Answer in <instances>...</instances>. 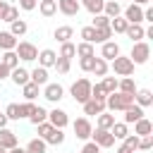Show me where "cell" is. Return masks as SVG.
I'll list each match as a JSON object with an SVG mask.
<instances>
[{
  "label": "cell",
  "mask_w": 153,
  "mask_h": 153,
  "mask_svg": "<svg viewBox=\"0 0 153 153\" xmlns=\"http://www.w3.org/2000/svg\"><path fill=\"white\" fill-rule=\"evenodd\" d=\"M131 103H134V96H131V93L115 91V93H108V98H105V110H110V112H122V110H127Z\"/></svg>",
  "instance_id": "6da1fadb"
},
{
  "label": "cell",
  "mask_w": 153,
  "mask_h": 153,
  "mask_svg": "<svg viewBox=\"0 0 153 153\" xmlns=\"http://www.w3.org/2000/svg\"><path fill=\"white\" fill-rule=\"evenodd\" d=\"M69 93H72V98H74V103H86L88 98H91V79H86V76H81V79H76L72 86H69Z\"/></svg>",
  "instance_id": "7a4b0ae2"
},
{
  "label": "cell",
  "mask_w": 153,
  "mask_h": 153,
  "mask_svg": "<svg viewBox=\"0 0 153 153\" xmlns=\"http://www.w3.org/2000/svg\"><path fill=\"white\" fill-rule=\"evenodd\" d=\"M110 69L115 72V76H131V74H134V62L129 60V55L124 57V55L120 53L115 60H110Z\"/></svg>",
  "instance_id": "3957f363"
},
{
  "label": "cell",
  "mask_w": 153,
  "mask_h": 153,
  "mask_svg": "<svg viewBox=\"0 0 153 153\" xmlns=\"http://www.w3.org/2000/svg\"><path fill=\"white\" fill-rule=\"evenodd\" d=\"M148 57H151V45H148L146 41H136V43L131 45L129 60H131L134 65H146V62H148Z\"/></svg>",
  "instance_id": "277c9868"
},
{
  "label": "cell",
  "mask_w": 153,
  "mask_h": 153,
  "mask_svg": "<svg viewBox=\"0 0 153 153\" xmlns=\"http://www.w3.org/2000/svg\"><path fill=\"white\" fill-rule=\"evenodd\" d=\"M72 129H74V136H76L79 141H88V139H91V131H93V124H91V120L84 115V117H76V120L72 122Z\"/></svg>",
  "instance_id": "5b68a950"
},
{
  "label": "cell",
  "mask_w": 153,
  "mask_h": 153,
  "mask_svg": "<svg viewBox=\"0 0 153 153\" xmlns=\"http://www.w3.org/2000/svg\"><path fill=\"white\" fill-rule=\"evenodd\" d=\"M14 53H17V57H19L22 62H33V60L38 57V48H36L31 41H19L17 48H14Z\"/></svg>",
  "instance_id": "8992f818"
},
{
  "label": "cell",
  "mask_w": 153,
  "mask_h": 153,
  "mask_svg": "<svg viewBox=\"0 0 153 153\" xmlns=\"http://www.w3.org/2000/svg\"><path fill=\"white\" fill-rule=\"evenodd\" d=\"M91 141L98 143L100 148H112L115 146V136L110 134V129H100V127H96L91 131Z\"/></svg>",
  "instance_id": "52a82bcc"
},
{
  "label": "cell",
  "mask_w": 153,
  "mask_h": 153,
  "mask_svg": "<svg viewBox=\"0 0 153 153\" xmlns=\"http://www.w3.org/2000/svg\"><path fill=\"white\" fill-rule=\"evenodd\" d=\"M122 17H124L129 24H143V7L136 5V2H129V5L122 10Z\"/></svg>",
  "instance_id": "ba28073f"
},
{
  "label": "cell",
  "mask_w": 153,
  "mask_h": 153,
  "mask_svg": "<svg viewBox=\"0 0 153 153\" xmlns=\"http://www.w3.org/2000/svg\"><path fill=\"white\" fill-rule=\"evenodd\" d=\"M43 98L50 100V103H60V100L65 98V88H62V84H53V81H48V84L43 86Z\"/></svg>",
  "instance_id": "9c48e42d"
},
{
  "label": "cell",
  "mask_w": 153,
  "mask_h": 153,
  "mask_svg": "<svg viewBox=\"0 0 153 153\" xmlns=\"http://www.w3.org/2000/svg\"><path fill=\"white\" fill-rule=\"evenodd\" d=\"M48 122L53 127H57V129H65L69 124V115L62 108H53V110H48Z\"/></svg>",
  "instance_id": "30bf717a"
},
{
  "label": "cell",
  "mask_w": 153,
  "mask_h": 153,
  "mask_svg": "<svg viewBox=\"0 0 153 153\" xmlns=\"http://www.w3.org/2000/svg\"><path fill=\"white\" fill-rule=\"evenodd\" d=\"M55 2H57V12H62L65 17H76L81 10L79 0H55Z\"/></svg>",
  "instance_id": "8fae6325"
},
{
  "label": "cell",
  "mask_w": 153,
  "mask_h": 153,
  "mask_svg": "<svg viewBox=\"0 0 153 153\" xmlns=\"http://www.w3.org/2000/svg\"><path fill=\"white\" fill-rule=\"evenodd\" d=\"M103 48H100V57L105 60V62H110V60H115L117 55H120V43H115L112 38L110 41H105V43H100Z\"/></svg>",
  "instance_id": "7c38bea8"
},
{
  "label": "cell",
  "mask_w": 153,
  "mask_h": 153,
  "mask_svg": "<svg viewBox=\"0 0 153 153\" xmlns=\"http://www.w3.org/2000/svg\"><path fill=\"white\" fill-rule=\"evenodd\" d=\"M81 108H84V115H86V117H96V115H100V112L105 110V100H93V98H88L86 103H81Z\"/></svg>",
  "instance_id": "4fadbf2b"
},
{
  "label": "cell",
  "mask_w": 153,
  "mask_h": 153,
  "mask_svg": "<svg viewBox=\"0 0 153 153\" xmlns=\"http://www.w3.org/2000/svg\"><path fill=\"white\" fill-rule=\"evenodd\" d=\"M38 65L41 67H45V69H50L53 65H55V60H57V53L55 50H50V48H43V50H38Z\"/></svg>",
  "instance_id": "5bb4252c"
},
{
  "label": "cell",
  "mask_w": 153,
  "mask_h": 153,
  "mask_svg": "<svg viewBox=\"0 0 153 153\" xmlns=\"http://www.w3.org/2000/svg\"><path fill=\"white\" fill-rule=\"evenodd\" d=\"M122 112H124V120H122L124 124H134L136 120H141V117H143V108H141V105H136V103H131V105H129L127 110H122Z\"/></svg>",
  "instance_id": "9a60e30c"
},
{
  "label": "cell",
  "mask_w": 153,
  "mask_h": 153,
  "mask_svg": "<svg viewBox=\"0 0 153 153\" xmlns=\"http://www.w3.org/2000/svg\"><path fill=\"white\" fill-rule=\"evenodd\" d=\"M134 103L141 105V108L153 105V91H151V88H136V93H134Z\"/></svg>",
  "instance_id": "2e32d148"
},
{
  "label": "cell",
  "mask_w": 153,
  "mask_h": 153,
  "mask_svg": "<svg viewBox=\"0 0 153 153\" xmlns=\"http://www.w3.org/2000/svg\"><path fill=\"white\" fill-rule=\"evenodd\" d=\"M29 81H33V84H38V86H45V84L50 81V79H48V69L38 65L36 69H31V72H29Z\"/></svg>",
  "instance_id": "e0dca14e"
},
{
  "label": "cell",
  "mask_w": 153,
  "mask_h": 153,
  "mask_svg": "<svg viewBox=\"0 0 153 153\" xmlns=\"http://www.w3.org/2000/svg\"><path fill=\"white\" fill-rule=\"evenodd\" d=\"M19 141H17V134L12 131V129H7V127H2L0 129V146L2 148H14Z\"/></svg>",
  "instance_id": "ac0fdd59"
},
{
  "label": "cell",
  "mask_w": 153,
  "mask_h": 153,
  "mask_svg": "<svg viewBox=\"0 0 153 153\" xmlns=\"http://www.w3.org/2000/svg\"><path fill=\"white\" fill-rule=\"evenodd\" d=\"M143 33H146L143 24H129V26H127V31H124V36H127L131 43H136V41H143Z\"/></svg>",
  "instance_id": "d6986e66"
},
{
  "label": "cell",
  "mask_w": 153,
  "mask_h": 153,
  "mask_svg": "<svg viewBox=\"0 0 153 153\" xmlns=\"http://www.w3.org/2000/svg\"><path fill=\"white\" fill-rule=\"evenodd\" d=\"M134 134H136V136H148V134H153V122L146 120V117L136 120V122H134Z\"/></svg>",
  "instance_id": "ffe728a7"
},
{
  "label": "cell",
  "mask_w": 153,
  "mask_h": 153,
  "mask_svg": "<svg viewBox=\"0 0 153 153\" xmlns=\"http://www.w3.org/2000/svg\"><path fill=\"white\" fill-rule=\"evenodd\" d=\"M72 36H74V29H72V26H67V24H62V26H57V29L53 31V38H55L57 43L72 41Z\"/></svg>",
  "instance_id": "44dd1931"
},
{
  "label": "cell",
  "mask_w": 153,
  "mask_h": 153,
  "mask_svg": "<svg viewBox=\"0 0 153 153\" xmlns=\"http://www.w3.org/2000/svg\"><path fill=\"white\" fill-rule=\"evenodd\" d=\"M112 124H115V112L103 110L100 115H96V127H100V129H110Z\"/></svg>",
  "instance_id": "7402d4cb"
},
{
  "label": "cell",
  "mask_w": 153,
  "mask_h": 153,
  "mask_svg": "<svg viewBox=\"0 0 153 153\" xmlns=\"http://www.w3.org/2000/svg\"><path fill=\"white\" fill-rule=\"evenodd\" d=\"M38 12L48 19V17H55L57 14V2L55 0H38Z\"/></svg>",
  "instance_id": "603a6c76"
},
{
  "label": "cell",
  "mask_w": 153,
  "mask_h": 153,
  "mask_svg": "<svg viewBox=\"0 0 153 153\" xmlns=\"http://www.w3.org/2000/svg\"><path fill=\"white\" fill-rule=\"evenodd\" d=\"M19 43L17 36H12L10 31H0V50H14Z\"/></svg>",
  "instance_id": "cb8c5ba5"
},
{
  "label": "cell",
  "mask_w": 153,
  "mask_h": 153,
  "mask_svg": "<svg viewBox=\"0 0 153 153\" xmlns=\"http://www.w3.org/2000/svg\"><path fill=\"white\" fill-rule=\"evenodd\" d=\"M103 14H108L110 19H112V17H120V14H122V2H117V0H105V2H103Z\"/></svg>",
  "instance_id": "d4e9b609"
},
{
  "label": "cell",
  "mask_w": 153,
  "mask_h": 153,
  "mask_svg": "<svg viewBox=\"0 0 153 153\" xmlns=\"http://www.w3.org/2000/svg\"><path fill=\"white\" fill-rule=\"evenodd\" d=\"M10 79H12L17 86H24V84L29 81V69H24V67H14V69H10Z\"/></svg>",
  "instance_id": "484cf974"
},
{
  "label": "cell",
  "mask_w": 153,
  "mask_h": 153,
  "mask_svg": "<svg viewBox=\"0 0 153 153\" xmlns=\"http://www.w3.org/2000/svg\"><path fill=\"white\" fill-rule=\"evenodd\" d=\"M136 81L131 79V76H122V79H117V91H122V93H136Z\"/></svg>",
  "instance_id": "4316f807"
},
{
  "label": "cell",
  "mask_w": 153,
  "mask_h": 153,
  "mask_svg": "<svg viewBox=\"0 0 153 153\" xmlns=\"http://www.w3.org/2000/svg\"><path fill=\"white\" fill-rule=\"evenodd\" d=\"M38 93H41V86L33 84V81H26V84L22 86V96H24V100H36Z\"/></svg>",
  "instance_id": "83f0119b"
},
{
  "label": "cell",
  "mask_w": 153,
  "mask_h": 153,
  "mask_svg": "<svg viewBox=\"0 0 153 153\" xmlns=\"http://www.w3.org/2000/svg\"><path fill=\"white\" fill-rule=\"evenodd\" d=\"M110 72V65L103 60V57H93V67H91V74L93 76H105Z\"/></svg>",
  "instance_id": "f1b7e54d"
},
{
  "label": "cell",
  "mask_w": 153,
  "mask_h": 153,
  "mask_svg": "<svg viewBox=\"0 0 153 153\" xmlns=\"http://www.w3.org/2000/svg\"><path fill=\"white\" fill-rule=\"evenodd\" d=\"M26 31H29V24H26L24 19H14V22H10V33H12V36L22 38Z\"/></svg>",
  "instance_id": "f546056e"
},
{
  "label": "cell",
  "mask_w": 153,
  "mask_h": 153,
  "mask_svg": "<svg viewBox=\"0 0 153 153\" xmlns=\"http://www.w3.org/2000/svg\"><path fill=\"white\" fill-rule=\"evenodd\" d=\"M0 62H2L7 69H14V67H19V57H17V53H14V50H2V57H0Z\"/></svg>",
  "instance_id": "4dcf8cb0"
},
{
  "label": "cell",
  "mask_w": 153,
  "mask_h": 153,
  "mask_svg": "<svg viewBox=\"0 0 153 153\" xmlns=\"http://www.w3.org/2000/svg\"><path fill=\"white\" fill-rule=\"evenodd\" d=\"M110 134L115 136V141H122V139L129 134V124H124V122H117V120H115V124L110 127Z\"/></svg>",
  "instance_id": "1f68e13d"
},
{
  "label": "cell",
  "mask_w": 153,
  "mask_h": 153,
  "mask_svg": "<svg viewBox=\"0 0 153 153\" xmlns=\"http://www.w3.org/2000/svg\"><path fill=\"white\" fill-rule=\"evenodd\" d=\"M45 146H48V143L36 136V139H31V141L24 146V151H26V153H45Z\"/></svg>",
  "instance_id": "d6a6232c"
},
{
  "label": "cell",
  "mask_w": 153,
  "mask_h": 153,
  "mask_svg": "<svg viewBox=\"0 0 153 153\" xmlns=\"http://www.w3.org/2000/svg\"><path fill=\"white\" fill-rule=\"evenodd\" d=\"M127 26H129V22H127L122 14L110 19V29H112V33H124V31H127Z\"/></svg>",
  "instance_id": "836d02e7"
},
{
  "label": "cell",
  "mask_w": 153,
  "mask_h": 153,
  "mask_svg": "<svg viewBox=\"0 0 153 153\" xmlns=\"http://www.w3.org/2000/svg\"><path fill=\"white\" fill-rule=\"evenodd\" d=\"M57 55L72 60V57H76V45H74L72 41H65V43H60V53H57Z\"/></svg>",
  "instance_id": "e575fe53"
},
{
  "label": "cell",
  "mask_w": 153,
  "mask_h": 153,
  "mask_svg": "<svg viewBox=\"0 0 153 153\" xmlns=\"http://www.w3.org/2000/svg\"><path fill=\"white\" fill-rule=\"evenodd\" d=\"M45 120H48V110H45V108H41V105H36V110L29 115V122H31L33 127H36V124H41V122H45Z\"/></svg>",
  "instance_id": "d590c367"
},
{
  "label": "cell",
  "mask_w": 153,
  "mask_h": 153,
  "mask_svg": "<svg viewBox=\"0 0 153 153\" xmlns=\"http://www.w3.org/2000/svg\"><path fill=\"white\" fill-rule=\"evenodd\" d=\"M45 143H50V146H60V143H65V129H57V127H53V131L48 134Z\"/></svg>",
  "instance_id": "8d00e7d4"
},
{
  "label": "cell",
  "mask_w": 153,
  "mask_h": 153,
  "mask_svg": "<svg viewBox=\"0 0 153 153\" xmlns=\"http://www.w3.org/2000/svg\"><path fill=\"white\" fill-rule=\"evenodd\" d=\"M103 2H105V0H81L79 5H81L84 10H88L91 14H100V12H103Z\"/></svg>",
  "instance_id": "74e56055"
},
{
  "label": "cell",
  "mask_w": 153,
  "mask_h": 153,
  "mask_svg": "<svg viewBox=\"0 0 153 153\" xmlns=\"http://www.w3.org/2000/svg\"><path fill=\"white\" fill-rule=\"evenodd\" d=\"M76 55H79V57H88V55H96V48H93V43H86V41L76 43Z\"/></svg>",
  "instance_id": "f35d334b"
},
{
  "label": "cell",
  "mask_w": 153,
  "mask_h": 153,
  "mask_svg": "<svg viewBox=\"0 0 153 153\" xmlns=\"http://www.w3.org/2000/svg\"><path fill=\"white\" fill-rule=\"evenodd\" d=\"M100 86L105 88V93H115L117 91V76H100Z\"/></svg>",
  "instance_id": "ab89813d"
},
{
  "label": "cell",
  "mask_w": 153,
  "mask_h": 153,
  "mask_svg": "<svg viewBox=\"0 0 153 153\" xmlns=\"http://www.w3.org/2000/svg\"><path fill=\"white\" fill-rule=\"evenodd\" d=\"M36 110V103L33 100H24L19 103V120H29V115Z\"/></svg>",
  "instance_id": "60d3db41"
},
{
  "label": "cell",
  "mask_w": 153,
  "mask_h": 153,
  "mask_svg": "<svg viewBox=\"0 0 153 153\" xmlns=\"http://www.w3.org/2000/svg\"><path fill=\"white\" fill-rule=\"evenodd\" d=\"M79 36H81V41H86V43H93V45H96V29H93L91 24H88V26H81Z\"/></svg>",
  "instance_id": "b9f144b4"
},
{
  "label": "cell",
  "mask_w": 153,
  "mask_h": 153,
  "mask_svg": "<svg viewBox=\"0 0 153 153\" xmlns=\"http://www.w3.org/2000/svg\"><path fill=\"white\" fill-rule=\"evenodd\" d=\"M14 19H19V7L17 5H7V10H5V14H2V19L0 22H14Z\"/></svg>",
  "instance_id": "7bdbcfd3"
},
{
  "label": "cell",
  "mask_w": 153,
  "mask_h": 153,
  "mask_svg": "<svg viewBox=\"0 0 153 153\" xmlns=\"http://www.w3.org/2000/svg\"><path fill=\"white\" fill-rule=\"evenodd\" d=\"M115 33H112V29L110 26H103V29H96V43H105V41H110Z\"/></svg>",
  "instance_id": "ee69618b"
},
{
  "label": "cell",
  "mask_w": 153,
  "mask_h": 153,
  "mask_svg": "<svg viewBox=\"0 0 153 153\" xmlns=\"http://www.w3.org/2000/svg\"><path fill=\"white\" fill-rule=\"evenodd\" d=\"M55 69H57V74H67L69 72V67H72V60H67V57H60L57 55V60H55V65H53Z\"/></svg>",
  "instance_id": "f6af8a7d"
},
{
  "label": "cell",
  "mask_w": 153,
  "mask_h": 153,
  "mask_svg": "<svg viewBox=\"0 0 153 153\" xmlns=\"http://www.w3.org/2000/svg\"><path fill=\"white\" fill-rule=\"evenodd\" d=\"M151 148H153V134H148V136H139V146H136V151L148 153Z\"/></svg>",
  "instance_id": "bcb514c9"
},
{
  "label": "cell",
  "mask_w": 153,
  "mask_h": 153,
  "mask_svg": "<svg viewBox=\"0 0 153 153\" xmlns=\"http://www.w3.org/2000/svg\"><path fill=\"white\" fill-rule=\"evenodd\" d=\"M91 26L93 29H103V26H110V17L108 14H93V22H91Z\"/></svg>",
  "instance_id": "7dc6e473"
},
{
  "label": "cell",
  "mask_w": 153,
  "mask_h": 153,
  "mask_svg": "<svg viewBox=\"0 0 153 153\" xmlns=\"http://www.w3.org/2000/svg\"><path fill=\"white\" fill-rule=\"evenodd\" d=\"M91 98H93V100H105V98H108V93H105V88L100 86V81H98V84H91Z\"/></svg>",
  "instance_id": "c3c4849f"
},
{
  "label": "cell",
  "mask_w": 153,
  "mask_h": 153,
  "mask_svg": "<svg viewBox=\"0 0 153 153\" xmlns=\"http://www.w3.org/2000/svg\"><path fill=\"white\" fill-rule=\"evenodd\" d=\"M36 131H38V139H43V141H45V139H48V134L53 131V124H50V122L45 120V122L36 124Z\"/></svg>",
  "instance_id": "681fc988"
},
{
  "label": "cell",
  "mask_w": 153,
  "mask_h": 153,
  "mask_svg": "<svg viewBox=\"0 0 153 153\" xmlns=\"http://www.w3.org/2000/svg\"><path fill=\"white\" fill-rule=\"evenodd\" d=\"M2 112L7 115V120H19V103H7Z\"/></svg>",
  "instance_id": "f907efd6"
},
{
  "label": "cell",
  "mask_w": 153,
  "mask_h": 153,
  "mask_svg": "<svg viewBox=\"0 0 153 153\" xmlns=\"http://www.w3.org/2000/svg\"><path fill=\"white\" fill-rule=\"evenodd\" d=\"M122 146H124V148L136 151V146H139V136H136V134H127V136L122 139ZM136 153H139V151H136Z\"/></svg>",
  "instance_id": "816d5d0a"
},
{
  "label": "cell",
  "mask_w": 153,
  "mask_h": 153,
  "mask_svg": "<svg viewBox=\"0 0 153 153\" xmlns=\"http://www.w3.org/2000/svg\"><path fill=\"white\" fill-rule=\"evenodd\" d=\"M93 57H96V55L79 57V67H81V72H91V67H93Z\"/></svg>",
  "instance_id": "f5cc1de1"
},
{
  "label": "cell",
  "mask_w": 153,
  "mask_h": 153,
  "mask_svg": "<svg viewBox=\"0 0 153 153\" xmlns=\"http://www.w3.org/2000/svg\"><path fill=\"white\" fill-rule=\"evenodd\" d=\"M19 10H24V12H31V10H36L38 7V0H19V5H17Z\"/></svg>",
  "instance_id": "db71d44e"
},
{
  "label": "cell",
  "mask_w": 153,
  "mask_h": 153,
  "mask_svg": "<svg viewBox=\"0 0 153 153\" xmlns=\"http://www.w3.org/2000/svg\"><path fill=\"white\" fill-rule=\"evenodd\" d=\"M81 153H100V146H98V143H93V141L88 139V141L81 146Z\"/></svg>",
  "instance_id": "11a10c76"
},
{
  "label": "cell",
  "mask_w": 153,
  "mask_h": 153,
  "mask_svg": "<svg viewBox=\"0 0 153 153\" xmlns=\"http://www.w3.org/2000/svg\"><path fill=\"white\" fill-rule=\"evenodd\" d=\"M143 22H148V24H153V7H143Z\"/></svg>",
  "instance_id": "9f6ffc18"
},
{
  "label": "cell",
  "mask_w": 153,
  "mask_h": 153,
  "mask_svg": "<svg viewBox=\"0 0 153 153\" xmlns=\"http://www.w3.org/2000/svg\"><path fill=\"white\" fill-rule=\"evenodd\" d=\"M7 76H10V69H7V67H5L2 62H0V81H5Z\"/></svg>",
  "instance_id": "6f0895ef"
},
{
  "label": "cell",
  "mask_w": 153,
  "mask_h": 153,
  "mask_svg": "<svg viewBox=\"0 0 153 153\" xmlns=\"http://www.w3.org/2000/svg\"><path fill=\"white\" fill-rule=\"evenodd\" d=\"M7 122H10V120H7V115H5V112H0V129H2V127H7Z\"/></svg>",
  "instance_id": "680465c9"
},
{
  "label": "cell",
  "mask_w": 153,
  "mask_h": 153,
  "mask_svg": "<svg viewBox=\"0 0 153 153\" xmlns=\"http://www.w3.org/2000/svg\"><path fill=\"white\" fill-rule=\"evenodd\" d=\"M7 153H26V151H24V148H22V146H19V143H17V146H14V148H7Z\"/></svg>",
  "instance_id": "91938a15"
},
{
  "label": "cell",
  "mask_w": 153,
  "mask_h": 153,
  "mask_svg": "<svg viewBox=\"0 0 153 153\" xmlns=\"http://www.w3.org/2000/svg\"><path fill=\"white\" fill-rule=\"evenodd\" d=\"M115 153H136V151H131V148H124V146H122V143H120V146H117V151H115Z\"/></svg>",
  "instance_id": "94428289"
},
{
  "label": "cell",
  "mask_w": 153,
  "mask_h": 153,
  "mask_svg": "<svg viewBox=\"0 0 153 153\" xmlns=\"http://www.w3.org/2000/svg\"><path fill=\"white\" fill-rule=\"evenodd\" d=\"M5 10H7V0H0V19H2V14H5Z\"/></svg>",
  "instance_id": "6125c7cd"
},
{
  "label": "cell",
  "mask_w": 153,
  "mask_h": 153,
  "mask_svg": "<svg viewBox=\"0 0 153 153\" xmlns=\"http://www.w3.org/2000/svg\"><path fill=\"white\" fill-rule=\"evenodd\" d=\"M131 2H136V5H141V7H146V5H151V0H131Z\"/></svg>",
  "instance_id": "be15d7a7"
},
{
  "label": "cell",
  "mask_w": 153,
  "mask_h": 153,
  "mask_svg": "<svg viewBox=\"0 0 153 153\" xmlns=\"http://www.w3.org/2000/svg\"><path fill=\"white\" fill-rule=\"evenodd\" d=\"M0 153H7V148H2V146H0Z\"/></svg>",
  "instance_id": "e7e4bbea"
},
{
  "label": "cell",
  "mask_w": 153,
  "mask_h": 153,
  "mask_svg": "<svg viewBox=\"0 0 153 153\" xmlns=\"http://www.w3.org/2000/svg\"><path fill=\"white\" fill-rule=\"evenodd\" d=\"M117 2H124V0H117ZM129 2H131V0H129Z\"/></svg>",
  "instance_id": "03108f58"
}]
</instances>
